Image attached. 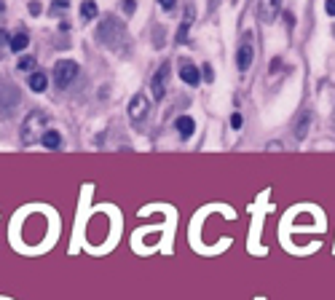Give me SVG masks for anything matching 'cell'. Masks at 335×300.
I'll use <instances>...</instances> for the list:
<instances>
[{"instance_id": "d4e9b609", "label": "cell", "mask_w": 335, "mask_h": 300, "mask_svg": "<svg viewBox=\"0 0 335 300\" xmlns=\"http://www.w3.org/2000/svg\"><path fill=\"white\" fill-rule=\"evenodd\" d=\"M204 78H207V81H212V78H215V73H212V67H209V65L204 67Z\"/></svg>"}, {"instance_id": "44dd1931", "label": "cell", "mask_w": 335, "mask_h": 300, "mask_svg": "<svg viewBox=\"0 0 335 300\" xmlns=\"http://www.w3.org/2000/svg\"><path fill=\"white\" fill-rule=\"evenodd\" d=\"M324 11L330 14V17H335V0H327V3H324Z\"/></svg>"}, {"instance_id": "8fae6325", "label": "cell", "mask_w": 335, "mask_h": 300, "mask_svg": "<svg viewBox=\"0 0 335 300\" xmlns=\"http://www.w3.org/2000/svg\"><path fill=\"white\" fill-rule=\"evenodd\" d=\"M311 121H314V113L303 110L300 118H298V124H295V137H298V140H306V134H308V129H311Z\"/></svg>"}, {"instance_id": "5b68a950", "label": "cell", "mask_w": 335, "mask_h": 300, "mask_svg": "<svg viewBox=\"0 0 335 300\" xmlns=\"http://www.w3.org/2000/svg\"><path fill=\"white\" fill-rule=\"evenodd\" d=\"M147 110H150V105H147V97L145 94H134L129 102V118L134 121V124H142L147 118Z\"/></svg>"}, {"instance_id": "8992f818", "label": "cell", "mask_w": 335, "mask_h": 300, "mask_svg": "<svg viewBox=\"0 0 335 300\" xmlns=\"http://www.w3.org/2000/svg\"><path fill=\"white\" fill-rule=\"evenodd\" d=\"M252 59H255V51H252V35H244V41H241V46H239V54H236V65H239V70H241V73H247V70H249V65H252Z\"/></svg>"}, {"instance_id": "277c9868", "label": "cell", "mask_w": 335, "mask_h": 300, "mask_svg": "<svg viewBox=\"0 0 335 300\" xmlns=\"http://www.w3.org/2000/svg\"><path fill=\"white\" fill-rule=\"evenodd\" d=\"M75 75H78V62H73V59H62L54 67V81H57L59 89H67L75 81Z\"/></svg>"}, {"instance_id": "6da1fadb", "label": "cell", "mask_w": 335, "mask_h": 300, "mask_svg": "<svg viewBox=\"0 0 335 300\" xmlns=\"http://www.w3.org/2000/svg\"><path fill=\"white\" fill-rule=\"evenodd\" d=\"M97 41L110 49L115 54H129V35H126V25L113 17V14H105L99 19V27H97Z\"/></svg>"}, {"instance_id": "7c38bea8", "label": "cell", "mask_w": 335, "mask_h": 300, "mask_svg": "<svg viewBox=\"0 0 335 300\" xmlns=\"http://www.w3.org/2000/svg\"><path fill=\"white\" fill-rule=\"evenodd\" d=\"M41 142H43V148H49V150H59L62 148V134L57 132V129H46Z\"/></svg>"}, {"instance_id": "ac0fdd59", "label": "cell", "mask_w": 335, "mask_h": 300, "mask_svg": "<svg viewBox=\"0 0 335 300\" xmlns=\"http://www.w3.org/2000/svg\"><path fill=\"white\" fill-rule=\"evenodd\" d=\"M175 3H177V0H158V6H161L163 11H172V9H175Z\"/></svg>"}, {"instance_id": "5bb4252c", "label": "cell", "mask_w": 335, "mask_h": 300, "mask_svg": "<svg viewBox=\"0 0 335 300\" xmlns=\"http://www.w3.org/2000/svg\"><path fill=\"white\" fill-rule=\"evenodd\" d=\"M46 83H49V78H46V73L35 70L33 75H30V89H33L35 94H41V91H46Z\"/></svg>"}, {"instance_id": "7402d4cb", "label": "cell", "mask_w": 335, "mask_h": 300, "mask_svg": "<svg viewBox=\"0 0 335 300\" xmlns=\"http://www.w3.org/2000/svg\"><path fill=\"white\" fill-rule=\"evenodd\" d=\"M3 43H11V35L6 33V30H0V46H3Z\"/></svg>"}, {"instance_id": "cb8c5ba5", "label": "cell", "mask_w": 335, "mask_h": 300, "mask_svg": "<svg viewBox=\"0 0 335 300\" xmlns=\"http://www.w3.org/2000/svg\"><path fill=\"white\" fill-rule=\"evenodd\" d=\"M57 6H59V9H67L70 0H54V11H57Z\"/></svg>"}, {"instance_id": "52a82bcc", "label": "cell", "mask_w": 335, "mask_h": 300, "mask_svg": "<svg viewBox=\"0 0 335 300\" xmlns=\"http://www.w3.org/2000/svg\"><path fill=\"white\" fill-rule=\"evenodd\" d=\"M166 81H169V65L163 62L158 70H155V75H153V81H150V89H153V97L158 99H163V94H166Z\"/></svg>"}, {"instance_id": "7a4b0ae2", "label": "cell", "mask_w": 335, "mask_h": 300, "mask_svg": "<svg viewBox=\"0 0 335 300\" xmlns=\"http://www.w3.org/2000/svg\"><path fill=\"white\" fill-rule=\"evenodd\" d=\"M19 99H22V94H19V89L14 86V83H9L6 78H0V115H11V110L19 105Z\"/></svg>"}, {"instance_id": "ba28073f", "label": "cell", "mask_w": 335, "mask_h": 300, "mask_svg": "<svg viewBox=\"0 0 335 300\" xmlns=\"http://www.w3.org/2000/svg\"><path fill=\"white\" fill-rule=\"evenodd\" d=\"M279 11H282V0H260L258 3V17L266 25H271L279 17Z\"/></svg>"}, {"instance_id": "3957f363", "label": "cell", "mask_w": 335, "mask_h": 300, "mask_svg": "<svg viewBox=\"0 0 335 300\" xmlns=\"http://www.w3.org/2000/svg\"><path fill=\"white\" fill-rule=\"evenodd\" d=\"M43 126H46V113L33 110V113L27 115L25 126H22V142H25V145H33V142L38 140V134H41Z\"/></svg>"}, {"instance_id": "30bf717a", "label": "cell", "mask_w": 335, "mask_h": 300, "mask_svg": "<svg viewBox=\"0 0 335 300\" xmlns=\"http://www.w3.org/2000/svg\"><path fill=\"white\" fill-rule=\"evenodd\" d=\"M193 17H196V9H193V6H188V11H185V17H183V22H180V30H177V43H185V41H188Z\"/></svg>"}, {"instance_id": "9c48e42d", "label": "cell", "mask_w": 335, "mask_h": 300, "mask_svg": "<svg viewBox=\"0 0 335 300\" xmlns=\"http://www.w3.org/2000/svg\"><path fill=\"white\" fill-rule=\"evenodd\" d=\"M180 78L188 83V86H199V81H201V73L196 70V65L188 62V59H183L180 62Z\"/></svg>"}, {"instance_id": "603a6c76", "label": "cell", "mask_w": 335, "mask_h": 300, "mask_svg": "<svg viewBox=\"0 0 335 300\" xmlns=\"http://www.w3.org/2000/svg\"><path fill=\"white\" fill-rule=\"evenodd\" d=\"M30 14H35V17L41 14V3H38V0H35V3H30Z\"/></svg>"}, {"instance_id": "e0dca14e", "label": "cell", "mask_w": 335, "mask_h": 300, "mask_svg": "<svg viewBox=\"0 0 335 300\" xmlns=\"http://www.w3.org/2000/svg\"><path fill=\"white\" fill-rule=\"evenodd\" d=\"M19 70H35V57H22L19 59Z\"/></svg>"}, {"instance_id": "4fadbf2b", "label": "cell", "mask_w": 335, "mask_h": 300, "mask_svg": "<svg viewBox=\"0 0 335 300\" xmlns=\"http://www.w3.org/2000/svg\"><path fill=\"white\" fill-rule=\"evenodd\" d=\"M193 129H196V124H193L191 115H180V118H177V134H180L183 140H188L193 134Z\"/></svg>"}, {"instance_id": "484cf974", "label": "cell", "mask_w": 335, "mask_h": 300, "mask_svg": "<svg viewBox=\"0 0 335 300\" xmlns=\"http://www.w3.org/2000/svg\"><path fill=\"white\" fill-rule=\"evenodd\" d=\"M3 9H6V6H3V3H0V11H3Z\"/></svg>"}, {"instance_id": "d6986e66", "label": "cell", "mask_w": 335, "mask_h": 300, "mask_svg": "<svg viewBox=\"0 0 335 300\" xmlns=\"http://www.w3.org/2000/svg\"><path fill=\"white\" fill-rule=\"evenodd\" d=\"M134 9H137L134 0H123V11H126V14H134Z\"/></svg>"}, {"instance_id": "ffe728a7", "label": "cell", "mask_w": 335, "mask_h": 300, "mask_svg": "<svg viewBox=\"0 0 335 300\" xmlns=\"http://www.w3.org/2000/svg\"><path fill=\"white\" fill-rule=\"evenodd\" d=\"M231 126H233V129H241V115H239V113L231 115Z\"/></svg>"}, {"instance_id": "9a60e30c", "label": "cell", "mask_w": 335, "mask_h": 300, "mask_svg": "<svg viewBox=\"0 0 335 300\" xmlns=\"http://www.w3.org/2000/svg\"><path fill=\"white\" fill-rule=\"evenodd\" d=\"M27 43H30V38H27V33H17L11 38V43H9V49L11 51H25L27 49Z\"/></svg>"}, {"instance_id": "2e32d148", "label": "cell", "mask_w": 335, "mask_h": 300, "mask_svg": "<svg viewBox=\"0 0 335 300\" xmlns=\"http://www.w3.org/2000/svg\"><path fill=\"white\" fill-rule=\"evenodd\" d=\"M81 17L86 19V22H91V19L97 17V3H94V0H86V3L81 6Z\"/></svg>"}]
</instances>
